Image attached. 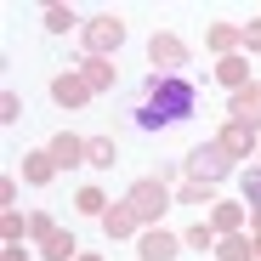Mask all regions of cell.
Wrapping results in <instances>:
<instances>
[{
  "mask_svg": "<svg viewBox=\"0 0 261 261\" xmlns=\"http://www.w3.org/2000/svg\"><path fill=\"white\" fill-rule=\"evenodd\" d=\"M250 193H255V199H261V176H255V188H250Z\"/></svg>",
  "mask_w": 261,
  "mask_h": 261,
  "instance_id": "2",
  "label": "cell"
},
{
  "mask_svg": "<svg viewBox=\"0 0 261 261\" xmlns=\"http://www.w3.org/2000/svg\"><path fill=\"white\" fill-rule=\"evenodd\" d=\"M193 114V91L182 80H148L142 97H137V125L142 130H159V125H176Z\"/></svg>",
  "mask_w": 261,
  "mask_h": 261,
  "instance_id": "1",
  "label": "cell"
}]
</instances>
